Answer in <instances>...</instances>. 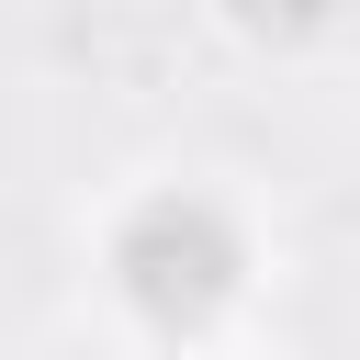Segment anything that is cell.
<instances>
[{
  "label": "cell",
  "mask_w": 360,
  "mask_h": 360,
  "mask_svg": "<svg viewBox=\"0 0 360 360\" xmlns=\"http://www.w3.org/2000/svg\"><path fill=\"white\" fill-rule=\"evenodd\" d=\"M112 270H124V292H135V315H158V326H202V315H225V292H236V225L214 214V202H191V191H158V202H135V225L112 236Z\"/></svg>",
  "instance_id": "obj_1"
}]
</instances>
